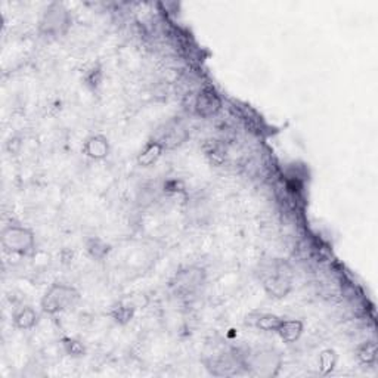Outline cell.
Wrapping results in <instances>:
<instances>
[{
    "mask_svg": "<svg viewBox=\"0 0 378 378\" xmlns=\"http://www.w3.org/2000/svg\"><path fill=\"white\" fill-rule=\"evenodd\" d=\"M258 279L272 299H285L293 290V271L283 258H269L258 265Z\"/></svg>",
    "mask_w": 378,
    "mask_h": 378,
    "instance_id": "1",
    "label": "cell"
},
{
    "mask_svg": "<svg viewBox=\"0 0 378 378\" xmlns=\"http://www.w3.org/2000/svg\"><path fill=\"white\" fill-rule=\"evenodd\" d=\"M283 356L271 348H262L243 353L244 372L258 378L278 377L283 368Z\"/></svg>",
    "mask_w": 378,
    "mask_h": 378,
    "instance_id": "2",
    "label": "cell"
},
{
    "mask_svg": "<svg viewBox=\"0 0 378 378\" xmlns=\"http://www.w3.org/2000/svg\"><path fill=\"white\" fill-rule=\"evenodd\" d=\"M79 300L80 293L77 288L64 283H55L41 296L40 309L46 315H58V313L73 309Z\"/></svg>",
    "mask_w": 378,
    "mask_h": 378,
    "instance_id": "3",
    "label": "cell"
},
{
    "mask_svg": "<svg viewBox=\"0 0 378 378\" xmlns=\"http://www.w3.org/2000/svg\"><path fill=\"white\" fill-rule=\"evenodd\" d=\"M206 281H207L206 269L197 265H191V266L179 269V271L170 279L169 287L173 296H176L178 299H182V300H188L198 293V291L204 287V284H206Z\"/></svg>",
    "mask_w": 378,
    "mask_h": 378,
    "instance_id": "4",
    "label": "cell"
},
{
    "mask_svg": "<svg viewBox=\"0 0 378 378\" xmlns=\"http://www.w3.org/2000/svg\"><path fill=\"white\" fill-rule=\"evenodd\" d=\"M71 23L73 18L67 6L59 2H52L43 10L39 21V31L45 37L58 39L68 33Z\"/></svg>",
    "mask_w": 378,
    "mask_h": 378,
    "instance_id": "5",
    "label": "cell"
},
{
    "mask_svg": "<svg viewBox=\"0 0 378 378\" xmlns=\"http://www.w3.org/2000/svg\"><path fill=\"white\" fill-rule=\"evenodd\" d=\"M0 244L9 254L26 256L35 248L36 235L24 225L9 223L0 232Z\"/></svg>",
    "mask_w": 378,
    "mask_h": 378,
    "instance_id": "6",
    "label": "cell"
},
{
    "mask_svg": "<svg viewBox=\"0 0 378 378\" xmlns=\"http://www.w3.org/2000/svg\"><path fill=\"white\" fill-rule=\"evenodd\" d=\"M243 353L235 349H214L206 355L204 365L214 377H231L244 371Z\"/></svg>",
    "mask_w": 378,
    "mask_h": 378,
    "instance_id": "7",
    "label": "cell"
},
{
    "mask_svg": "<svg viewBox=\"0 0 378 378\" xmlns=\"http://www.w3.org/2000/svg\"><path fill=\"white\" fill-rule=\"evenodd\" d=\"M189 138V131L179 118H170V120L161 123L151 136V139L157 140L164 149H175L185 144Z\"/></svg>",
    "mask_w": 378,
    "mask_h": 378,
    "instance_id": "8",
    "label": "cell"
},
{
    "mask_svg": "<svg viewBox=\"0 0 378 378\" xmlns=\"http://www.w3.org/2000/svg\"><path fill=\"white\" fill-rule=\"evenodd\" d=\"M148 305V299L145 294H132L120 299L111 306L108 315L113 318L118 325H127L135 316L138 309L145 308Z\"/></svg>",
    "mask_w": 378,
    "mask_h": 378,
    "instance_id": "9",
    "label": "cell"
},
{
    "mask_svg": "<svg viewBox=\"0 0 378 378\" xmlns=\"http://www.w3.org/2000/svg\"><path fill=\"white\" fill-rule=\"evenodd\" d=\"M222 96L213 86H204L193 100V111L201 118L216 117L222 111Z\"/></svg>",
    "mask_w": 378,
    "mask_h": 378,
    "instance_id": "10",
    "label": "cell"
},
{
    "mask_svg": "<svg viewBox=\"0 0 378 378\" xmlns=\"http://www.w3.org/2000/svg\"><path fill=\"white\" fill-rule=\"evenodd\" d=\"M82 151L88 158L93 161H101L110 155L111 144L106 136L101 133H93L83 140Z\"/></svg>",
    "mask_w": 378,
    "mask_h": 378,
    "instance_id": "11",
    "label": "cell"
},
{
    "mask_svg": "<svg viewBox=\"0 0 378 378\" xmlns=\"http://www.w3.org/2000/svg\"><path fill=\"white\" fill-rule=\"evenodd\" d=\"M283 318L269 312H254L247 316L245 323L263 332H276Z\"/></svg>",
    "mask_w": 378,
    "mask_h": 378,
    "instance_id": "12",
    "label": "cell"
},
{
    "mask_svg": "<svg viewBox=\"0 0 378 378\" xmlns=\"http://www.w3.org/2000/svg\"><path fill=\"white\" fill-rule=\"evenodd\" d=\"M164 147L154 139H149L148 142L144 145V148L139 151V154L136 157V163L139 167L148 169L153 167L154 164L158 163V160L163 157L164 154Z\"/></svg>",
    "mask_w": 378,
    "mask_h": 378,
    "instance_id": "13",
    "label": "cell"
},
{
    "mask_svg": "<svg viewBox=\"0 0 378 378\" xmlns=\"http://www.w3.org/2000/svg\"><path fill=\"white\" fill-rule=\"evenodd\" d=\"M305 332V323L300 319H284L281 321L279 327L275 334H278L279 339L283 340L285 344L296 343L300 340Z\"/></svg>",
    "mask_w": 378,
    "mask_h": 378,
    "instance_id": "14",
    "label": "cell"
},
{
    "mask_svg": "<svg viewBox=\"0 0 378 378\" xmlns=\"http://www.w3.org/2000/svg\"><path fill=\"white\" fill-rule=\"evenodd\" d=\"M202 153L210 161V164L220 167L228 158V148L219 139H209L202 145Z\"/></svg>",
    "mask_w": 378,
    "mask_h": 378,
    "instance_id": "15",
    "label": "cell"
},
{
    "mask_svg": "<svg viewBox=\"0 0 378 378\" xmlns=\"http://www.w3.org/2000/svg\"><path fill=\"white\" fill-rule=\"evenodd\" d=\"M12 321L14 325L21 330V331H28L31 328H35L39 321H40V315L39 312L33 308V306H21L18 308L14 315H12Z\"/></svg>",
    "mask_w": 378,
    "mask_h": 378,
    "instance_id": "16",
    "label": "cell"
},
{
    "mask_svg": "<svg viewBox=\"0 0 378 378\" xmlns=\"http://www.w3.org/2000/svg\"><path fill=\"white\" fill-rule=\"evenodd\" d=\"M84 248L88 256L95 262L105 261V258L111 253L110 243H106L105 240L100 238V236H91V238L86 240Z\"/></svg>",
    "mask_w": 378,
    "mask_h": 378,
    "instance_id": "17",
    "label": "cell"
},
{
    "mask_svg": "<svg viewBox=\"0 0 378 378\" xmlns=\"http://www.w3.org/2000/svg\"><path fill=\"white\" fill-rule=\"evenodd\" d=\"M355 358L363 366H374L378 361V346L374 340L363 341L356 346Z\"/></svg>",
    "mask_w": 378,
    "mask_h": 378,
    "instance_id": "18",
    "label": "cell"
},
{
    "mask_svg": "<svg viewBox=\"0 0 378 378\" xmlns=\"http://www.w3.org/2000/svg\"><path fill=\"white\" fill-rule=\"evenodd\" d=\"M339 362V355L334 349H323L318 358V368L321 375H330L336 370Z\"/></svg>",
    "mask_w": 378,
    "mask_h": 378,
    "instance_id": "19",
    "label": "cell"
},
{
    "mask_svg": "<svg viewBox=\"0 0 378 378\" xmlns=\"http://www.w3.org/2000/svg\"><path fill=\"white\" fill-rule=\"evenodd\" d=\"M61 348L64 350V353H66L67 356H70V358H74V359H79V358H83V356L86 355V346L74 337H62L61 339Z\"/></svg>",
    "mask_w": 378,
    "mask_h": 378,
    "instance_id": "20",
    "label": "cell"
},
{
    "mask_svg": "<svg viewBox=\"0 0 378 378\" xmlns=\"http://www.w3.org/2000/svg\"><path fill=\"white\" fill-rule=\"evenodd\" d=\"M104 80V73L101 66H93L88 73L84 74V83L89 89L96 91L102 84Z\"/></svg>",
    "mask_w": 378,
    "mask_h": 378,
    "instance_id": "21",
    "label": "cell"
},
{
    "mask_svg": "<svg viewBox=\"0 0 378 378\" xmlns=\"http://www.w3.org/2000/svg\"><path fill=\"white\" fill-rule=\"evenodd\" d=\"M164 191L170 192V193H179V192L185 191V185H183V182H180L178 179H173V180H169L164 183Z\"/></svg>",
    "mask_w": 378,
    "mask_h": 378,
    "instance_id": "22",
    "label": "cell"
}]
</instances>
